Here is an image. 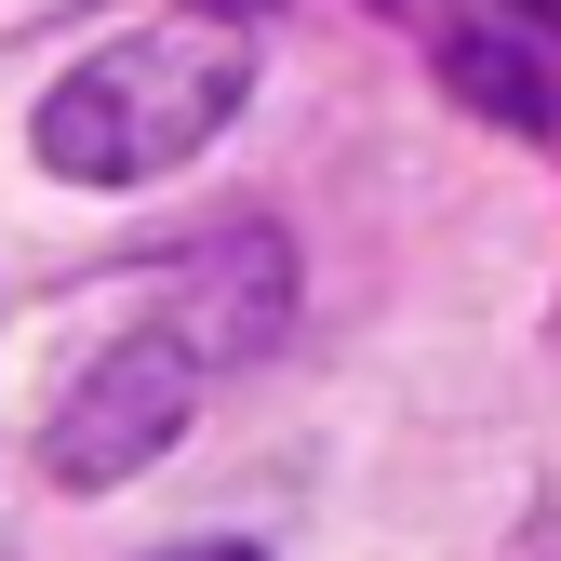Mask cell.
Segmentation results:
<instances>
[{
    "instance_id": "5b68a950",
    "label": "cell",
    "mask_w": 561,
    "mask_h": 561,
    "mask_svg": "<svg viewBox=\"0 0 561 561\" xmlns=\"http://www.w3.org/2000/svg\"><path fill=\"white\" fill-rule=\"evenodd\" d=\"M508 14H522V27H535L548 54H561V0H508Z\"/></svg>"
},
{
    "instance_id": "8992f818",
    "label": "cell",
    "mask_w": 561,
    "mask_h": 561,
    "mask_svg": "<svg viewBox=\"0 0 561 561\" xmlns=\"http://www.w3.org/2000/svg\"><path fill=\"white\" fill-rule=\"evenodd\" d=\"M174 561H254V548H174Z\"/></svg>"
},
{
    "instance_id": "52a82bcc",
    "label": "cell",
    "mask_w": 561,
    "mask_h": 561,
    "mask_svg": "<svg viewBox=\"0 0 561 561\" xmlns=\"http://www.w3.org/2000/svg\"><path fill=\"white\" fill-rule=\"evenodd\" d=\"M228 14H241V0H228Z\"/></svg>"
},
{
    "instance_id": "277c9868",
    "label": "cell",
    "mask_w": 561,
    "mask_h": 561,
    "mask_svg": "<svg viewBox=\"0 0 561 561\" xmlns=\"http://www.w3.org/2000/svg\"><path fill=\"white\" fill-rule=\"evenodd\" d=\"M442 81H455L481 121H508V134H548V121H561V94L535 81V27L508 14V0H495V14H455V27H442Z\"/></svg>"
},
{
    "instance_id": "3957f363",
    "label": "cell",
    "mask_w": 561,
    "mask_h": 561,
    "mask_svg": "<svg viewBox=\"0 0 561 561\" xmlns=\"http://www.w3.org/2000/svg\"><path fill=\"white\" fill-rule=\"evenodd\" d=\"M280 308H295V267H280V241H267V228H228L215 254L187 267L174 334L201 347V362H254V347L280 334Z\"/></svg>"
},
{
    "instance_id": "6da1fadb",
    "label": "cell",
    "mask_w": 561,
    "mask_h": 561,
    "mask_svg": "<svg viewBox=\"0 0 561 561\" xmlns=\"http://www.w3.org/2000/svg\"><path fill=\"white\" fill-rule=\"evenodd\" d=\"M241 94H254L241 27H134V41L67 67L27 134H41V161L81 174V187H148V174L215 148V134L241 121Z\"/></svg>"
},
{
    "instance_id": "7a4b0ae2",
    "label": "cell",
    "mask_w": 561,
    "mask_h": 561,
    "mask_svg": "<svg viewBox=\"0 0 561 561\" xmlns=\"http://www.w3.org/2000/svg\"><path fill=\"white\" fill-rule=\"evenodd\" d=\"M187 414H201V347L161 321V334H121L107 362L67 388V414L41 428V468L67 481V495H107V481H134L148 455L187 442Z\"/></svg>"
}]
</instances>
